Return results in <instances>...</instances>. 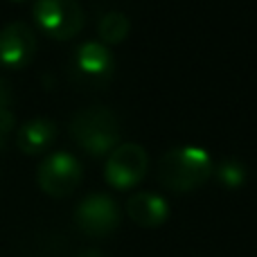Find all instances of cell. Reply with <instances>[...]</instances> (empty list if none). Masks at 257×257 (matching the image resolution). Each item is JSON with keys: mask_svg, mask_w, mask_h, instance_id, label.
Segmentation results:
<instances>
[{"mask_svg": "<svg viewBox=\"0 0 257 257\" xmlns=\"http://www.w3.org/2000/svg\"><path fill=\"white\" fill-rule=\"evenodd\" d=\"M147 167H149V156L145 147L138 142H122L108 154L104 176L115 190H128L145 178Z\"/></svg>", "mask_w": 257, "mask_h": 257, "instance_id": "5", "label": "cell"}, {"mask_svg": "<svg viewBox=\"0 0 257 257\" xmlns=\"http://www.w3.org/2000/svg\"><path fill=\"white\" fill-rule=\"evenodd\" d=\"M75 257H106L102 253V250H95V248H88V250H81L79 255H75Z\"/></svg>", "mask_w": 257, "mask_h": 257, "instance_id": "15", "label": "cell"}, {"mask_svg": "<svg viewBox=\"0 0 257 257\" xmlns=\"http://www.w3.org/2000/svg\"><path fill=\"white\" fill-rule=\"evenodd\" d=\"M214 176H217V181L221 183L223 187H228V190H237V187H241L246 183V178H248V169H246V165L241 163V160L237 158H226L219 163V167L214 169Z\"/></svg>", "mask_w": 257, "mask_h": 257, "instance_id": "12", "label": "cell"}, {"mask_svg": "<svg viewBox=\"0 0 257 257\" xmlns=\"http://www.w3.org/2000/svg\"><path fill=\"white\" fill-rule=\"evenodd\" d=\"M72 68L77 75L88 84H106L113 75L115 68V59H113L111 50L99 41H86L75 50L72 57Z\"/></svg>", "mask_w": 257, "mask_h": 257, "instance_id": "8", "label": "cell"}, {"mask_svg": "<svg viewBox=\"0 0 257 257\" xmlns=\"http://www.w3.org/2000/svg\"><path fill=\"white\" fill-rule=\"evenodd\" d=\"M54 138H57V124L50 117H32L18 126L16 145L23 154L39 156L52 145Z\"/></svg>", "mask_w": 257, "mask_h": 257, "instance_id": "10", "label": "cell"}, {"mask_svg": "<svg viewBox=\"0 0 257 257\" xmlns=\"http://www.w3.org/2000/svg\"><path fill=\"white\" fill-rule=\"evenodd\" d=\"M126 214L140 228H158L167 221L169 205L154 192H138L126 201Z\"/></svg>", "mask_w": 257, "mask_h": 257, "instance_id": "9", "label": "cell"}, {"mask_svg": "<svg viewBox=\"0 0 257 257\" xmlns=\"http://www.w3.org/2000/svg\"><path fill=\"white\" fill-rule=\"evenodd\" d=\"M12 99H14V90L5 77H0V113L12 108Z\"/></svg>", "mask_w": 257, "mask_h": 257, "instance_id": "14", "label": "cell"}, {"mask_svg": "<svg viewBox=\"0 0 257 257\" xmlns=\"http://www.w3.org/2000/svg\"><path fill=\"white\" fill-rule=\"evenodd\" d=\"M99 39L104 45H117L128 36L131 32V21L122 12H106L97 23Z\"/></svg>", "mask_w": 257, "mask_h": 257, "instance_id": "11", "label": "cell"}, {"mask_svg": "<svg viewBox=\"0 0 257 257\" xmlns=\"http://www.w3.org/2000/svg\"><path fill=\"white\" fill-rule=\"evenodd\" d=\"M81 176H84V167L68 151H54V154L45 156L36 172L39 187L45 194L57 196V199L72 194L79 187Z\"/></svg>", "mask_w": 257, "mask_h": 257, "instance_id": "4", "label": "cell"}, {"mask_svg": "<svg viewBox=\"0 0 257 257\" xmlns=\"http://www.w3.org/2000/svg\"><path fill=\"white\" fill-rule=\"evenodd\" d=\"M32 14L39 30L57 41L77 36L86 23L84 9L77 0H36Z\"/></svg>", "mask_w": 257, "mask_h": 257, "instance_id": "3", "label": "cell"}, {"mask_svg": "<svg viewBox=\"0 0 257 257\" xmlns=\"http://www.w3.org/2000/svg\"><path fill=\"white\" fill-rule=\"evenodd\" d=\"M36 54V34L27 23L14 21L0 30V66L21 70Z\"/></svg>", "mask_w": 257, "mask_h": 257, "instance_id": "7", "label": "cell"}, {"mask_svg": "<svg viewBox=\"0 0 257 257\" xmlns=\"http://www.w3.org/2000/svg\"><path fill=\"white\" fill-rule=\"evenodd\" d=\"M70 136L90 156L111 154L120 145V120L106 106H86L70 120Z\"/></svg>", "mask_w": 257, "mask_h": 257, "instance_id": "2", "label": "cell"}, {"mask_svg": "<svg viewBox=\"0 0 257 257\" xmlns=\"http://www.w3.org/2000/svg\"><path fill=\"white\" fill-rule=\"evenodd\" d=\"M75 223L88 237H108L120 226V208L108 194H88L75 210Z\"/></svg>", "mask_w": 257, "mask_h": 257, "instance_id": "6", "label": "cell"}, {"mask_svg": "<svg viewBox=\"0 0 257 257\" xmlns=\"http://www.w3.org/2000/svg\"><path fill=\"white\" fill-rule=\"evenodd\" d=\"M14 126H16V117H14L12 108H7V111L0 113V149L5 147V142H7V136L14 131Z\"/></svg>", "mask_w": 257, "mask_h": 257, "instance_id": "13", "label": "cell"}, {"mask_svg": "<svg viewBox=\"0 0 257 257\" xmlns=\"http://www.w3.org/2000/svg\"><path fill=\"white\" fill-rule=\"evenodd\" d=\"M214 174L212 158L201 147H176L160 156L158 181L165 190L187 194L199 190Z\"/></svg>", "mask_w": 257, "mask_h": 257, "instance_id": "1", "label": "cell"}]
</instances>
